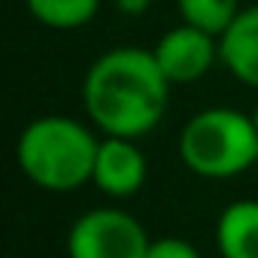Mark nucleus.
<instances>
[{
  "instance_id": "obj_3",
  "label": "nucleus",
  "mask_w": 258,
  "mask_h": 258,
  "mask_svg": "<svg viewBox=\"0 0 258 258\" xmlns=\"http://www.w3.org/2000/svg\"><path fill=\"white\" fill-rule=\"evenodd\" d=\"M179 158L201 179H234L258 161V127L231 106L201 109L179 131Z\"/></svg>"
},
{
  "instance_id": "obj_9",
  "label": "nucleus",
  "mask_w": 258,
  "mask_h": 258,
  "mask_svg": "<svg viewBox=\"0 0 258 258\" xmlns=\"http://www.w3.org/2000/svg\"><path fill=\"white\" fill-rule=\"evenodd\" d=\"M25 4L28 13L52 31L85 28L100 10V0H25Z\"/></svg>"
},
{
  "instance_id": "obj_4",
  "label": "nucleus",
  "mask_w": 258,
  "mask_h": 258,
  "mask_svg": "<svg viewBox=\"0 0 258 258\" xmlns=\"http://www.w3.org/2000/svg\"><path fill=\"white\" fill-rule=\"evenodd\" d=\"M152 237L137 216L118 207H94L67 231V258H146Z\"/></svg>"
},
{
  "instance_id": "obj_7",
  "label": "nucleus",
  "mask_w": 258,
  "mask_h": 258,
  "mask_svg": "<svg viewBox=\"0 0 258 258\" xmlns=\"http://www.w3.org/2000/svg\"><path fill=\"white\" fill-rule=\"evenodd\" d=\"M219 61L237 82L258 88V4L243 7L219 37Z\"/></svg>"
},
{
  "instance_id": "obj_5",
  "label": "nucleus",
  "mask_w": 258,
  "mask_h": 258,
  "mask_svg": "<svg viewBox=\"0 0 258 258\" xmlns=\"http://www.w3.org/2000/svg\"><path fill=\"white\" fill-rule=\"evenodd\" d=\"M152 55L170 85H191L204 79L219 61V37L182 22L152 46Z\"/></svg>"
},
{
  "instance_id": "obj_8",
  "label": "nucleus",
  "mask_w": 258,
  "mask_h": 258,
  "mask_svg": "<svg viewBox=\"0 0 258 258\" xmlns=\"http://www.w3.org/2000/svg\"><path fill=\"white\" fill-rule=\"evenodd\" d=\"M216 246L222 258H258V201L243 198L219 213Z\"/></svg>"
},
{
  "instance_id": "obj_2",
  "label": "nucleus",
  "mask_w": 258,
  "mask_h": 258,
  "mask_svg": "<svg viewBox=\"0 0 258 258\" xmlns=\"http://www.w3.org/2000/svg\"><path fill=\"white\" fill-rule=\"evenodd\" d=\"M94 127L73 115H40L28 121L16 143V161L25 179L46 191H73L91 182L97 158Z\"/></svg>"
},
{
  "instance_id": "obj_10",
  "label": "nucleus",
  "mask_w": 258,
  "mask_h": 258,
  "mask_svg": "<svg viewBox=\"0 0 258 258\" xmlns=\"http://www.w3.org/2000/svg\"><path fill=\"white\" fill-rule=\"evenodd\" d=\"M176 4L185 25L201 28L213 37H222L243 10L240 0H176Z\"/></svg>"
},
{
  "instance_id": "obj_13",
  "label": "nucleus",
  "mask_w": 258,
  "mask_h": 258,
  "mask_svg": "<svg viewBox=\"0 0 258 258\" xmlns=\"http://www.w3.org/2000/svg\"><path fill=\"white\" fill-rule=\"evenodd\" d=\"M252 121H255V127H258V106H255V112H252Z\"/></svg>"
},
{
  "instance_id": "obj_11",
  "label": "nucleus",
  "mask_w": 258,
  "mask_h": 258,
  "mask_svg": "<svg viewBox=\"0 0 258 258\" xmlns=\"http://www.w3.org/2000/svg\"><path fill=\"white\" fill-rule=\"evenodd\" d=\"M146 258H201V252L185 237H155Z\"/></svg>"
},
{
  "instance_id": "obj_12",
  "label": "nucleus",
  "mask_w": 258,
  "mask_h": 258,
  "mask_svg": "<svg viewBox=\"0 0 258 258\" xmlns=\"http://www.w3.org/2000/svg\"><path fill=\"white\" fill-rule=\"evenodd\" d=\"M149 7H152V0H115V10L121 16H143L149 13Z\"/></svg>"
},
{
  "instance_id": "obj_1",
  "label": "nucleus",
  "mask_w": 258,
  "mask_h": 258,
  "mask_svg": "<svg viewBox=\"0 0 258 258\" xmlns=\"http://www.w3.org/2000/svg\"><path fill=\"white\" fill-rule=\"evenodd\" d=\"M170 88L152 49L115 46L91 61L82 79V103L103 137L140 140L161 124Z\"/></svg>"
},
{
  "instance_id": "obj_6",
  "label": "nucleus",
  "mask_w": 258,
  "mask_h": 258,
  "mask_svg": "<svg viewBox=\"0 0 258 258\" xmlns=\"http://www.w3.org/2000/svg\"><path fill=\"white\" fill-rule=\"evenodd\" d=\"M149 164L137 140L127 137H103L94 158L91 182L109 198H131L146 185Z\"/></svg>"
}]
</instances>
